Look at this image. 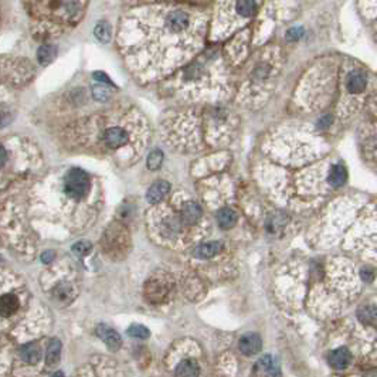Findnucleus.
Here are the masks:
<instances>
[{
    "label": "nucleus",
    "instance_id": "nucleus-1",
    "mask_svg": "<svg viewBox=\"0 0 377 377\" xmlns=\"http://www.w3.org/2000/svg\"><path fill=\"white\" fill-rule=\"evenodd\" d=\"M89 190V177L83 169H71L65 176V192L72 199H83Z\"/></svg>",
    "mask_w": 377,
    "mask_h": 377
},
{
    "label": "nucleus",
    "instance_id": "nucleus-2",
    "mask_svg": "<svg viewBox=\"0 0 377 377\" xmlns=\"http://www.w3.org/2000/svg\"><path fill=\"white\" fill-rule=\"evenodd\" d=\"M97 335L100 336L101 341L105 343L111 350H118L122 346V337L115 329L109 328L108 325H98L97 326Z\"/></svg>",
    "mask_w": 377,
    "mask_h": 377
},
{
    "label": "nucleus",
    "instance_id": "nucleus-3",
    "mask_svg": "<svg viewBox=\"0 0 377 377\" xmlns=\"http://www.w3.org/2000/svg\"><path fill=\"white\" fill-rule=\"evenodd\" d=\"M238 346H240V350H241L242 354L254 356V354L258 353L261 348H262V341H261V337L257 333L250 332V333H246L240 339Z\"/></svg>",
    "mask_w": 377,
    "mask_h": 377
},
{
    "label": "nucleus",
    "instance_id": "nucleus-4",
    "mask_svg": "<svg viewBox=\"0 0 377 377\" xmlns=\"http://www.w3.org/2000/svg\"><path fill=\"white\" fill-rule=\"evenodd\" d=\"M104 141H105L106 146L109 147H121L128 143L129 141V135L128 132L119 126H112L109 129L105 130V135H104Z\"/></svg>",
    "mask_w": 377,
    "mask_h": 377
},
{
    "label": "nucleus",
    "instance_id": "nucleus-5",
    "mask_svg": "<svg viewBox=\"0 0 377 377\" xmlns=\"http://www.w3.org/2000/svg\"><path fill=\"white\" fill-rule=\"evenodd\" d=\"M350 362H352V354L346 348H339L333 350V352H330L329 365L333 369L343 370V369H346L350 365Z\"/></svg>",
    "mask_w": 377,
    "mask_h": 377
},
{
    "label": "nucleus",
    "instance_id": "nucleus-6",
    "mask_svg": "<svg viewBox=\"0 0 377 377\" xmlns=\"http://www.w3.org/2000/svg\"><path fill=\"white\" fill-rule=\"evenodd\" d=\"M169 190H171V184L166 182V180H159V182L154 183L149 190H147L146 193V200L149 203H159L160 200H163V197H165L167 193H169Z\"/></svg>",
    "mask_w": 377,
    "mask_h": 377
},
{
    "label": "nucleus",
    "instance_id": "nucleus-7",
    "mask_svg": "<svg viewBox=\"0 0 377 377\" xmlns=\"http://www.w3.org/2000/svg\"><path fill=\"white\" fill-rule=\"evenodd\" d=\"M224 248V244L221 241H210L200 244L199 247L195 248V257L201 259H209L213 258L214 255H217L218 253H221Z\"/></svg>",
    "mask_w": 377,
    "mask_h": 377
},
{
    "label": "nucleus",
    "instance_id": "nucleus-8",
    "mask_svg": "<svg viewBox=\"0 0 377 377\" xmlns=\"http://www.w3.org/2000/svg\"><path fill=\"white\" fill-rule=\"evenodd\" d=\"M201 214V207L195 203V201H187V203H184L182 207V220L183 223L186 224H196L199 220H200Z\"/></svg>",
    "mask_w": 377,
    "mask_h": 377
},
{
    "label": "nucleus",
    "instance_id": "nucleus-9",
    "mask_svg": "<svg viewBox=\"0 0 377 377\" xmlns=\"http://www.w3.org/2000/svg\"><path fill=\"white\" fill-rule=\"evenodd\" d=\"M20 356H22V359L26 363L35 365L42 359V350H40V346L37 343H27V345H24L23 348L20 349Z\"/></svg>",
    "mask_w": 377,
    "mask_h": 377
},
{
    "label": "nucleus",
    "instance_id": "nucleus-10",
    "mask_svg": "<svg viewBox=\"0 0 377 377\" xmlns=\"http://www.w3.org/2000/svg\"><path fill=\"white\" fill-rule=\"evenodd\" d=\"M366 85H367V81H366V77L362 74V72H357L354 71L346 80V88L350 94H360L366 89Z\"/></svg>",
    "mask_w": 377,
    "mask_h": 377
},
{
    "label": "nucleus",
    "instance_id": "nucleus-11",
    "mask_svg": "<svg viewBox=\"0 0 377 377\" xmlns=\"http://www.w3.org/2000/svg\"><path fill=\"white\" fill-rule=\"evenodd\" d=\"M199 365L193 359L180 362L176 367V377H199Z\"/></svg>",
    "mask_w": 377,
    "mask_h": 377
},
{
    "label": "nucleus",
    "instance_id": "nucleus-12",
    "mask_svg": "<svg viewBox=\"0 0 377 377\" xmlns=\"http://www.w3.org/2000/svg\"><path fill=\"white\" fill-rule=\"evenodd\" d=\"M348 179V172L345 169L343 165H335L330 167L329 175H328V182H329L330 186L333 187H341L345 184Z\"/></svg>",
    "mask_w": 377,
    "mask_h": 377
},
{
    "label": "nucleus",
    "instance_id": "nucleus-13",
    "mask_svg": "<svg viewBox=\"0 0 377 377\" xmlns=\"http://www.w3.org/2000/svg\"><path fill=\"white\" fill-rule=\"evenodd\" d=\"M18 309V299L12 294L3 295L0 298V315L10 316Z\"/></svg>",
    "mask_w": 377,
    "mask_h": 377
},
{
    "label": "nucleus",
    "instance_id": "nucleus-14",
    "mask_svg": "<svg viewBox=\"0 0 377 377\" xmlns=\"http://www.w3.org/2000/svg\"><path fill=\"white\" fill-rule=\"evenodd\" d=\"M217 223L221 229H224V230L234 227L237 223L236 212H234V210H231V209H229V207H224V209H221V210H218Z\"/></svg>",
    "mask_w": 377,
    "mask_h": 377
},
{
    "label": "nucleus",
    "instance_id": "nucleus-15",
    "mask_svg": "<svg viewBox=\"0 0 377 377\" xmlns=\"http://www.w3.org/2000/svg\"><path fill=\"white\" fill-rule=\"evenodd\" d=\"M60 354H61V342L59 339H51V342L48 343L47 352H46L47 366H54L55 363H59Z\"/></svg>",
    "mask_w": 377,
    "mask_h": 377
},
{
    "label": "nucleus",
    "instance_id": "nucleus-16",
    "mask_svg": "<svg viewBox=\"0 0 377 377\" xmlns=\"http://www.w3.org/2000/svg\"><path fill=\"white\" fill-rule=\"evenodd\" d=\"M55 55H57V47L53 44H44L37 51V59L42 65L50 64L55 59Z\"/></svg>",
    "mask_w": 377,
    "mask_h": 377
},
{
    "label": "nucleus",
    "instance_id": "nucleus-17",
    "mask_svg": "<svg viewBox=\"0 0 377 377\" xmlns=\"http://www.w3.org/2000/svg\"><path fill=\"white\" fill-rule=\"evenodd\" d=\"M236 12L241 17H251L257 10V2L255 0H237Z\"/></svg>",
    "mask_w": 377,
    "mask_h": 377
},
{
    "label": "nucleus",
    "instance_id": "nucleus-18",
    "mask_svg": "<svg viewBox=\"0 0 377 377\" xmlns=\"http://www.w3.org/2000/svg\"><path fill=\"white\" fill-rule=\"evenodd\" d=\"M167 292V287L165 284H162L160 281H152V287L146 285V295L149 296L150 300L162 299Z\"/></svg>",
    "mask_w": 377,
    "mask_h": 377
},
{
    "label": "nucleus",
    "instance_id": "nucleus-19",
    "mask_svg": "<svg viewBox=\"0 0 377 377\" xmlns=\"http://www.w3.org/2000/svg\"><path fill=\"white\" fill-rule=\"evenodd\" d=\"M357 316H359L360 322L366 325H376V308L370 305V307H363L357 311Z\"/></svg>",
    "mask_w": 377,
    "mask_h": 377
},
{
    "label": "nucleus",
    "instance_id": "nucleus-20",
    "mask_svg": "<svg viewBox=\"0 0 377 377\" xmlns=\"http://www.w3.org/2000/svg\"><path fill=\"white\" fill-rule=\"evenodd\" d=\"M111 26L108 23H105V22H101V23H98L97 26H95V29H94V34L95 37L100 40V42L102 43H106V42H109V39H111Z\"/></svg>",
    "mask_w": 377,
    "mask_h": 377
},
{
    "label": "nucleus",
    "instance_id": "nucleus-21",
    "mask_svg": "<svg viewBox=\"0 0 377 377\" xmlns=\"http://www.w3.org/2000/svg\"><path fill=\"white\" fill-rule=\"evenodd\" d=\"M163 163V154L160 152L159 149H155L152 150L149 156H147V167L150 171H158L160 166Z\"/></svg>",
    "mask_w": 377,
    "mask_h": 377
},
{
    "label": "nucleus",
    "instance_id": "nucleus-22",
    "mask_svg": "<svg viewBox=\"0 0 377 377\" xmlns=\"http://www.w3.org/2000/svg\"><path fill=\"white\" fill-rule=\"evenodd\" d=\"M128 335L132 336V337H135V339H147L149 336H150V332L147 329L146 326H143V325H130L129 328H128Z\"/></svg>",
    "mask_w": 377,
    "mask_h": 377
},
{
    "label": "nucleus",
    "instance_id": "nucleus-23",
    "mask_svg": "<svg viewBox=\"0 0 377 377\" xmlns=\"http://www.w3.org/2000/svg\"><path fill=\"white\" fill-rule=\"evenodd\" d=\"M92 250V244L89 241H78L76 242L74 246H72V251L77 254L78 257H84V255H87Z\"/></svg>",
    "mask_w": 377,
    "mask_h": 377
},
{
    "label": "nucleus",
    "instance_id": "nucleus-24",
    "mask_svg": "<svg viewBox=\"0 0 377 377\" xmlns=\"http://www.w3.org/2000/svg\"><path fill=\"white\" fill-rule=\"evenodd\" d=\"M71 294V288L70 285H67V284H61L59 285L57 288L54 289V295L59 298V299H65V298H68Z\"/></svg>",
    "mask_w": 377,
    "mask_h": 377
},
{
    "label": "nucleus",
    "instance_id": "nucleus-25",
    "mask_svg": "<svg viewBox=\"0 0 377 377\" xmlns=\"http://www.w3.org/2000/svg\"><path fill=\"white\" fill-rule=\"evenodd\" d=\"M261 363L264 365V369H266L268 373H271L272 376H277L278 373V367L275 366V363L272 362V357L271 356H266V357H262L261 360Z\"/></svg>",
    "mask_w": 377,
    "mask_h": 377
},
{
    "label": "nucleus",
    "instance_id": "nucleus-26",
    "mask_svg": "<svg viewBox=\"0 0 377 377\" xmlns=\"http://www.w3.org/2000/svg\"><path fill=\"white\" fill-rule=\"evenodd\" d=\"M304 34V30L299 29V27H295V29H291L288 31V34H287V39H288L289 42H296V40H299L300 37Z\"/></svg>",
    "mask_w": 377,
    "mask_h": 377
},
{
    "label": "nucleus",
    "instance_id": "nucleus-27",
    "mask_svg": "<svg viewBox=\"0 0 377 377\" xmlns=\"http://www.w3.org/2000/svg\"><path fill=\"white\" fill-rule=\"evenodd\" d=\"M94 97L98 101H105L108 98V91L102 87H97L94 88Z\"/></svg>",
    "mask_w": 377,
    "mask_h": 377
},
{
    "label": "nucleus",
    "instance_id": "nucleus-28",
    "mask_svg": "<svg viewBox=\"0 0 377 377\" xmlns=\"http://www.w3.org/2000/svg\"><path fill=\"white\" fill-rule=\"evenodd\" d=\"M373 277H374V271H373L371 268H363V270H362V278H363L365 281L370 282L371 279H373Z\"/></svg>",
    "mask_w": 377,
    "mask_h": 377
},
{
    "label": "nucleus",
    "instance_id": "nucleus-29",
    "mask_svg": "<svg viewBox=\"0 0 377 377\" xmlns=\"http://www.w3.org/2000/svg\"><path fill=\"white\" fill-rule=\"evenodd\" d=\"M94 78H95V80H97V81H101V83L111 84V80L108 78V76H105L104 72H100V71H97V72H94Z\"/></svg>",
    "mask_w": 377,
    "mask_h": 377
},
{
    "label": "nucleus",
    "instance_id": "nucleus-30",
    "mask_svg": "<svg viewBox=\"0 0 377 377\" xmlns=\"http://www.w3.org/2000/svg\"><path fill=\"white\" fill-rule=\"evenodd\" d=\"M330 124H332V119H330V117H328V115H325V117H322V118L319 119V128H326V126H329Z\"/></svg>",
    "mask_w": 377,
    "mask_h": 377
},
{
    "label": "nucleus",
    "instance_id": "nucleus-31",
    "mask_svg": "<svg viewBox=\"0 0 377 377\" xmlns=\"http://www.w3.org/2000/svg\"><path fill=\"white\" fill-rule=\"evenodd\" d=\"M54 253L53 251H46V253L43 254L42 255V259H43V262H46V264H48V262H51L54 259Z\"/></svg>",
    "mask_w": 377,
    "mask_h": 377
},
{
    "label": "nucleus",
    "instance_id": "nucleus-32",
    "mask_svg": "<svg viewBox=\"0 0 377 377\" xmlns=\"http://www.w3.org/2000/svg\"><path fill=\"white\" fill-rule=\"evenodd\" d=\"M6 159H7L6 150H5V147L0 145V169L3 167V165H5V163H6Z\"/></svg>",
    "mask_w": 377,
    "mask_h": 377
},
{
    "label": "nucleus",
    "instance_id": "nucleus-33",
    "mask_svg": "<svg viewBox=\"0 0 377 377\" xmlns=\"http://www.w3.org/2000/svg\"><path fill=\"white\" fill-rule=\"evenodd\" d=\"M53 377H64V374H63L61 371H57V373H54Z\"/></svg>",
    "mask_w": 377,
    "mask_h": 377
},
{
    "label": "nucleus",
    "instance_id": "nucleus-34",
    "mask_svg": "<svg viewBox=\"0 0 377 377\" xmlns=\"http://www.w3.org/2000/svg\"><path fill=\"white\" fill-rule=\"evenodd\" d=\"M0 259H2V258H0Z\"/></svg>",
    "mask_w": 377,
    "mask_h": 377
}]
</instances>
